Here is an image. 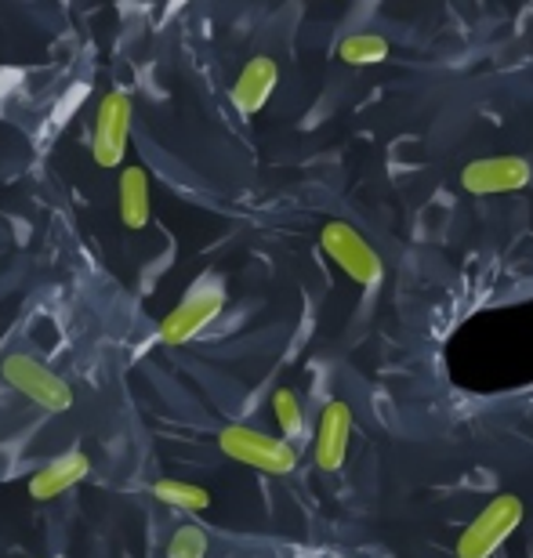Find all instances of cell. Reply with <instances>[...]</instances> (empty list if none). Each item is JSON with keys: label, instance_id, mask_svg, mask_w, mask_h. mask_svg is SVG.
Here are the masks:
<instances>
[{"label": "cell", "instance_id": "obj_1", "mask_svg": "<svg viewBox=\"0 0 533 558\" xmlns=\"http://www.w3.org/2000/svg\"><path fill=\"white\" fill-rule=\"evenodd\" d=\"M218 446L237 464H247L265 475H291L298 468V450L291 442L265 435L258 428H251V424H229V428H221Z\"/></svg>", "mask_w": 533, "mask_h": 558}, {"label": "cell", "instance_id": "obj_2", "mask_svg": "<svg viewBox=\"0 0 533 558\" xmlns=\"http://www.w3.org/2000/svg\"><path fill=\"white\" fill-rule=\"evenodd\" d=\"M523 500L516 494H497L480 515H475L458 537V558H494L501 544L512 537L523 522Z\"/></svg>", "mask_w": 533, "mask_h": 558}, {"label": "cell", "instance_id": "obj_3", "mask_svg": "<svg viewBox=\"0 0 533 558\" xmlns=\"http://www.w3.org/2000/svg\"><path fill=\"white\" fill-rule=\"evenodd\" d=\"M0 377L29 399V403H37L40 410H48V414H65V410H73V388L62 381L59 374L48 371L44 363H37L33 355H4L0 360Z\"/></svg>", "mask_w": 533, "mask_h": 558}, {"label": "cell", "instance_id": "obj_4", "mask_svg": "<svg viewBox=\"0 0 533 558\" xmlns=\"http://www.w3.org/2000/svg\"><path fill=\"white\" fill-rule=\"evenodd\" d=\"M319 247H324L327 258L360 287L371 290L381 283V276H385L381 254H377L349 221H327L324 232H319Z\"/></svg>", "mask_w": 533, "mask_h": 558}, {"label": "cell", "instance_id": "obj_5", "mask_svg": "<svg viewBox=\"0 0 533 558\" xmlns=\"http://www.w3.org/2000/svg\"><path fill=\"white\" fill-rule=\"evenodd\" d=\"M226 308V287L218 279H199L189 294L160 319V341L178 349V344L193 341L210 319H218V312Z\"/></svg>", "mask_w": 533, "mask_h": 558}, {"label": "cell", "instance_id": "obj_6", "mask_svg": "<svg viewBox=\"0 0 533 558\" xmlns=\"http://www.w3.org/2000/svg\"><path fill=\"white\" fill-rule=\"evenodd\" d=\"M131 138V98L124 92H109L98 102L95 113V138H92V156L98 167H120L128 153Z\"/></svg>", "mask_w": 533, "mask_h": 558}, {"label": "cell", "instance_id": "obj_7", "mask_svg": "<svg viewBox=\"0 0 533 558\" xmlns=\"http://www.w3.org/2000/svg\"><path fill=\"white\" fill-rule=\"evenodd\" d=\"M530 178L533 167L523 156H483V160H472L461 171V185L472 196H494V193H519V189L530 185Z\"/></svg>", "mask_w": 533, "mask_h": 558}, {"label": "cell", "instance_id": "obj_8", "mask_svg": "<svg viewBox=\"0 0 533 558\" xmlns=\"http://www.w3.org/2000/svg\"><path fill=\"white\" fill-rule=\"evenodd\" d=\"M349 442H352V410L341 399H330L324 414H319V428H316L319 472H338L349 457Z\"/></svg>", "mask_w": 533, "mask_h": 558}, {"label": "cell", "instance_id": "obj_9", "mask_svg": "<svg viewBox=\"0 0 533 558\" xmlns=\"http://www.w3.org/2000/svg\"><path fill=\"white\" fill-rule=\"evenodd\" d=\"M276 81H280V70H276V62L269 59V54H254V59L243 65L237 84H232V106H237L240 117H254L262 113L265 102L272 98L276 92Z\"/></svg>", "mask_w": 533, "mask_h": 558}, {"label": "cell", "instance_id": "obj_10", "mask_svg": "<svg viewBox=\"0 0 533 558\" xmlns=\"http://www.w3.org/2000/svg\"><path fill=\"white\" fill-rule=\"evenodd\" d=\"M87 457L81 450H70V453H62V457H54V461H48L40 468V472H33L29 475V497L33 500H54V497H62L65 489H73L81 478L87 475Z\"/></svg>", "mask_w": 533, "mask_h": 558}, {"label": "cell", "instance_id": "obj_11", "mask_svg": "<svg viewBox=\"0 0 533 558\" xmlns=\"http://www.w3.org/2000/svg\"><path fill=\"white\" fill-rule=\"evenodd\" d=\"M120 218H124L128 229H146L153 218V204H149V174L142 167H124L120 171Z\"/></svg>", "mask_w": 533, "mask_h": 558}, {"label": "cell", "instance_id": "obj_12", "mask_svg": "<svg viewBox=\"0 0 533 558\" xmlns=\"http://www.w3.org/2000/svg\"><path fill=\"white\" fill-rule=\"evenodd\" d=\"M338 59L349 65H381L388 59V40L381 33H352L338 44Z\"/></svg>", "mask_w": 533, "mask_h": 558}, {"label": "cell", "instance_id": "obj_13", "mask_svg": "<svg viewBox=\"0 0 533 558\" xmlns=\"http://www.w3.org/2000/svg\"><path fill=\"white\" fill-rule=\"evenodd\" d=\"M153 497L163 500V505L178 508V511H204V508H210V494L204 486L178 483V478H160V483H153Z\"/></svg>", "mask_w": 533, "mask_h": 558}, {"label": "cell", "instance_id": "obj_14", "mask_svg": "<svg viewBox=\"0 0 533 558\" xmlns=\"http://www.w3.org/2000/svg\"><path fill=\"white\" fill-rule=\"evenodd\" d=\"M272 414H276V424H280V432L287 435V439H302L305 435L302 399H298L291 388H276L272 392Z\"/></svg>", "mask_w": 533, "mask_h": 558}, {"label": "cell", "instance_id": "obj_15", "mask_svg": "<svg viewBox=\"0 0 533 558\" xmlns=\"http://www.w3.org/2000/svg\"><path fill=\"white\" fill-rule=\"evenodd\" d=\"M207 555V533L199 526H178L168 541V558H204Z\"/></svg>", "mask_w": 533, "mask_h": 558}]
</instances>
